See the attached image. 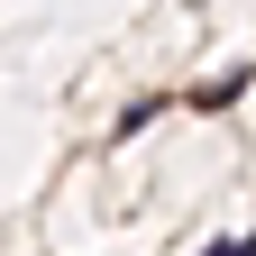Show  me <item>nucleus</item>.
<instances>
[{
	"label": "nucleus",
	"instance_id": "obj_1",
	"mask_svg": "<svg viewBox=\"0 0 256 256\" xmlns=\"http://www.w3.org/2000/svg\"><path fill=\"white\" fill-rule=\"evenodd\" d=\"M202 256H256V238H229V247H202Z\"/></svg>",
	"mask_w": 256,
	"mask_h": 256
}]
</instances>
